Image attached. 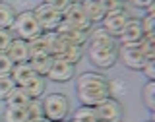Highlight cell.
<instances>
[{"label": "cell", "mask_w": 155, "mask_h": 122, "mask_svg": "<svg viewBox=\"0 0 155 122\" xmlns=\"http://www.w3.org/2000/svg\"><path fill=\"white\" fill-rule=\"evenodd\" d=\"M140 51L145 60H155V35H143L140 41Z\"/></svg>", "instance_id": "cell-23"}, {"label": "cell", "mask_w": 155, "mask_h": 122, "mask_svg": "<svg viewBox=\"0 0 155 122\" xmlns=\"http://www.w3.org/2000/svg\"><path fill=\"white\" fill-rule=\"evenodd\" d=\"M29 47V58L33 56H41V54H48V43H47V35L43 33V35H39L35 39H31V41L27 43Z\"/></svg>", "instance_id": "cell-18"}, {"label": "cell", "mask_w": 155, "mask_h": 122, "mask_svg": "<svg viewBox=\"0 0 155 122\" xmlns=\"http://www.w3.org/2000/svg\"><path fill=\"white\" fill-rule=\"evenodd\" d=\"M52 62H54V58H52L51 54H41V56H33L29 58V66L33 68V72H35L37 76H43L47 77L48 70H51Z\"/></svg>", "instance_id": "cell-16"}, {"label": "cell", "mask_w": 155, "mask_h": 122, "mask_svg": "<svg viewBox=\"0 0 155 122\" xmlns=\"http://www.w3.org/2000/svg\"><path fill=\"white\" fill-rule=\"evenodd\" d=\"M12 68H14V62L8 58L6 52H0V76H10L12 74Z\"/></svg>", "instance_id": "cell-29"}, {"label": "cell", "mask_w": 155, "mask_h": 122, "mask_svg": "<svg viewBox=\"0 0 155 122\" xmlns=\"http://www.w3.org/2000/svg\"><path fill=\"white\" fill-rule=\"evenodd\" d=\"M142 37H143L142 21L136 19V18H128L126 25L122 27V31L118 33V37H116V39H118L122 45H140Z\"/></svg>", "instance_id": "cell-10"}, {"label": "cell", "mask_w": 155, "mask_h": 122, "mask_svg": "<svg viewBox=\"0 0 155 122\" xmlns=\"http://www.w3.org/2000/svg\"><path fill=\"white\" fill-rule=\"evenodd\" d=\"M68 122H78V120H68Z\"/></svg>", "instance_id": "cell-37"}, {"label": "cell", "mask_w": 155, "mask_h": 122, "mask_svg": "<svg viewBox=\"0 0 155 122\" xmlns=\"http://www.w3.org/2000/svg\"><path fill=\"white\" fill-rule=\"evenodd\" d=\"M81 8H84L87 19L91 21V25H93V23H101L103 18H105V14H107L103 4H101V0H84V2H81Z\"/></svg>", "instance_id": "cell-15"}, {"label": "cell", "mask_w": 155, "mask_h": 122, "mask_svg": "<svg viewBox=\"0 0 155 122\" xmlns=\"http://www.w3.org/2000/svg\"><path fill=\"white\" fill-rule=\"evenodd\" d=\"M140 21H142L143 35H153V21H155V14H145V18H142Z\"/></svg>", "instance_id": "cell-30"}, {"label": "cell", "mask_w": 155, "mask_h": 122, "mask_svg": "<svg viewBox=\"0 0 155 122\" xmlns=\"http://www.w3.org/2000/svg\"><path fill=\"white\" fill-rule=\"evenodd\" d=\"M41 101H43V116L48 122L66 120L68 113H70V101L64 93H48Z\"/></svg>", "instance_id": "cell-4"}, {"label": "cell", "mask_w": 155, "mask_h": 122, "mask_svg": "<svg viewBox=\"0 0 155 122\" xmlns=\"http://www.w3.org/2000/svg\"><path fill=\"white\" fill-rule=\"evenodd\" d=\"M23 89H25V93L29 95V99H41V97L45 95V89H47V77L35 76Z\"/></svg>", "instance_id": "cell-17"}, {"label": "cell", "mask_w": 155, "mask_h": 122, "mask_svg": "<svg viewBox=\"0 0 155 122\" xmlns=\"http://www.w3.org/2000/svg\"><path fill=\"white\" fill-rule=\"evenodd\" d=\"M120 2H124V0H120Z\"/></svg>", "instance_id": "cell-40"}, {"label": "cell", "mask_w": 155, "mask_h": 122, "mask_svg": "<svg viewBox=\"0 0 155 122\" xmlns=\"http://www.w3.org/2000/svg\"><path fill=\"white\" fill-rule=\"evenodd\" d=\"M76 91H78V99L81 101V105H87V107H95L101 101L110 97L109 80L101 74H95V72H84V74L78 76Z\"/></svg>", "instance_id": "cell-2"}, {"label": "cell", "mask_w": 155, "mask_h": 122, "mask_svg": "<svg viewBox=\"0 0 155 122\" xmlns=\"http://www.w3.org/2000/svg\"><path fill=\"white\" fill-rule=\"evenodd\" d=\"M62 21L70 23L72 27L80 29V31L89 33L91 31V21L87 19L84 8H81V2H70L68 8L62 12Z\"/></svg>", "instance_id": "cell-6"}, {"label": "cell", "mask_w": 155, "mask_h": 122, "mask_svg": "<svg viewBox=\"0 0 155 122\" xmlns=\"http://www.w3.org/2000/svg\"><path fill=\"white\" fill-rule=\"evenodd\" d=\"M14 39L16 37H14V33L10 31V29H0V52H6L10 43H12Z\"/></svg>", "instance_id": "cell-28"}, {"label": "cell", "mask_w": 155, "mask_h": 122, "mask_svg": "<svg viewBox=\"0 0 155 122\" xmlns=\"http://www.w3.org/2000/svg\"><path fill=\"white\" fill-rule=\"evenodd\" d=\"M27 122H48V120L45 118V116H41V118H29Z\"/></svg>", "instance_id": "cell-35"}, {"label": "cell", "mask_w": 155, "mask_h": 122, "mask_svg": "<svg viewBox=\"0 0 155 122\" xmlns=\"http://www.w3.org/2000/svg\"><path fill=\"white\" fill-rule=\"evenodd\" d=\"M87 54H89L91 64L97 68H113L118 60V47H116V39L110 37L103 27L93 29L87 33Z\"/></svg>", "instance_id": "cell-1"}, {"label": "cell", "mask_w": 155, "mask_h": 122, "mask_svg": "<svg viewBox=\"0 0 155 122\" xmlns=\"http://www.w3.org/2000/svg\"><path fill=\"white\" fill-rule=\"evenodd\" d=\"M33 16L35 19L39 21V25H41L43 33H48V31H54L58 27V23L62 21V14L56 12L54 8H51L48 4H39V6L33 10Z\"/></svg>", "instance_id": "cell-7"}, {"label": "cell", "mask_w": 155, "mask_h": 122, "mask_svg": "<svg viewBox=\"0 0 155 122\" xmlns=\"http://www.w3.org/2000/svg\"><path fill=\"white\" fill-rule=\"evenodd\" d=\"M81 56H84V48L81 47H68L64 52H62V54H58L56 58L58 60H64V62H68V64H78V62L81 60Z\"/></svg>", "instance_id": "cell-22"}, {"label": "cell", "mask_w": 155, "mask_h": 122, "mask_svg": "<svg viewBox=\"0 0 155 122\" xmlns=\"http://www.w3.org/2000/svg\"><path fill=\"white\" fill-rule=\"evenodd\" d=\"M93 109L97 114V122H122V105L114 97L101 101Z\"/></svg>", "instance_id": "cell-5"}, {"label": "cell", "mask_w": 155, "mask_h": 122, "mask_svg": "<svg viewBox=\"0 0 155 122\" xmlns=\"http://www.w3.org/2000/svg\"><path fill=\"white\" fill-rule=\"evenodd\" d=\"M74 76H76V66L74 64H68L64 60L54 58V62H52L51 70H48V74H47V80L56 81V84H64V81H70Z\"/></svg>", "instance_id": "cell-12"}, {"label": "cell", "mask_w": 155, "mask_h": 122, "mask_svg": "<svg viewBox=\"0 0 155 122\" xmlns=\"http://www.w3.org/2000/svg\"><path fill=\"white\" fill-rule=\"evenodd\" d=\"M126 21H128V16H126L124 8H118V10H110V12L105 14L103 18V29L107 33H109L110 37H118V33L122 31V27L126 25Z\"/></svg>", "instance_id": "cell-9"}, {"label": "cell", "mask_w": 155, "mask_h": 122, "mask_svg": "<svg viewBox=\"0 0 155 122\" xmlns=\"http://www.w3.org/2000/svg\"><path fill=\"white\" fill-rule=\"evenodd\" d=\"M0 2H4V0H0Z\"/></svg>", "instance_id": "cell-39"}, {"label": "cell", "mask_w": 155, "mask_h": 122, "mask_svg": "<svg viewBox=\"0 0 155 122\" xmlns=\"http://www.w3.org/2000/svg\"><path fill=\"white\" fill-rule=\"evenodd\" d=\"M0 122H2V116H0Z\"/></svg>", "instance_id": "cell-38"}, {"label": "cell", "mask_w": 155, "mask_h": 122, "mask_svg": "<svg viewBox=\"0 0 155 122\" xmlns=\"http://www.w3.org/2000/svg\"><path fill=\"white\" fill-rule=\"evenodd\" d=\"M14 87H16V84L10 76H0V99L6 101V97L12 93Z\"/></svg>", "instance_id": "cell-27"}, {"label": "cell", "mask_w": 155, "mask_h": 122, "mask_svg": "<svg viewBox=\"0 0 155 122\" xmlns=\"http://www.w3.org/2000/svg\"><path fill=\"white\" fill-rule=\"evenodd\" d=\"M118 58L130 70H140V72L147 62L145 56L142 54V51H140V45H122V48H118Z\"/></svg>", "instance_id": "cell-8"}, {"label": "cell", "mask_w": 155, "mask_h": 122, "mask_svg": "<svg viewBox=\"0 0 155 122\" xmlns=\"http://www.w3.org/2000/svg\"><path fill=\"white\" fill-rule=\"evenodd\" d=\"M56 122H66V120H56Z\"/></svg>", "instance_id": "cell-36"}, {"label": "cell", "mask_w": 155, "mask_h": 122, "mask_svg": "<svg viewBox=\"0 0 155 122\" xmlns=\"http://www.w3.org/2000/svg\"><path fill=\"white\" fill-rule=\"evenodd\" d=\"M29 118H41L43 116V101L41 99H31L25 107Z\"/></svg>", "instance_id": "cell-26"}, {"label": "cell", "mask_w": 155, "mask_h": 122, "mask_svg": "<svg viewBox=\"0 0 155 122\" xmlns=\"http://www.w3.org/2000/svg\"><path fill=\"white\" fill-rule=\"evenodd\" d=\"M35 76L37 74L33 72V68L29 66V62H23V64H14L12 74H10V77L14 80V84H16L18 87H25Z\"/></svg>", "instance_id": "cell-14"}, {"label": "cell", "mask_w": 155, "mask_h": 122, "mask_svg": "<svg viewBox=\"0 0 155 122\" xmlns=\"http://www.w3.org/2000/svg\"><path fill=\"white\" fill-rule=\"evenodd\" d=\"M54 33L60 39H64L68 45H74V47H84L87 43V33L80 31V29H76V27H72L70 23H66V21L58 23V27L54 29Z\"/></svg>", "instance_id": "cell-11"}, {"label": "cell", "mask_w": 155, "mask_h": 122, "mask_svg": "<svg viewBox=\"0 0 155 122\" xmlns=\"http://www.w3.org/2000/svg\"><path fill=\"white\" fill-rule=\"evenodd\" d=\"M72 0H45V4H48L51 8H54L56 12H64V10L68 8V4H70Z\"/></svg>", "instance_id": "cell-32"}, {"label": "cell", "mask_w": 155, "mask_h": 122, "mask_svg": "<svg viewBox=\"0 0 155 122\" xmlns=\"http://www.w3.org/2000/svg\"><path fill=\"white\" fill-rule=\"evenodd\" d=\"M16 19V10L10 4L0 2V29H10Z\"/></svg>", "instance_id": "cell-21"}, {"label": "cell", "mask_w": 155, "mask_h": 122, "mask_svg": "<svg viewBox=\"0 0 155 122\" xmlns=\"http://www.w3.org/2000/svg\"><path fill=\"white\" fill-rule=\"evenodd\" d=\"M130 2H132L136 8H147V6L153 4V0H130Z\"/></svg>", "instance_id": "cell-34"}, {"label": "cell", "mask_w": 155, "mask_h": 122, "mask_svg": "<svg viewBox=\"0 0 155 122\" xmlns=\"http://www.w3.org/2000/svg\"><path fill=\"white\" fill-rule=\"evenodd\" d=\"M142 72L145 74L147 81H155V60H147L142 68Z\"/></svg>", "instance_id": "cell-31"}, {"label": "cell", "mask_w": 155, "mask_h": 122, "mask_svg": "<svg viewBox=\"0 0 155 122\" xmlns=\"http://www.w3.org/2000/svg\"><path fill=\"white\" fill-rule=\"evenodd\" d=\"M8 58L14 62V64H23V62H29V47L27 41H21V39H14L10 43L8 51H6Z\"/></svg>", "instance_id": "cell-13"}, {"label": "cell", "mask_w": 155, "mask_h": 122, "mask_svg": "<svg viewBox=\"0 0 155 122\" xmlns=\"http://www.w3.org/2000/svg\"><path fill=\"white\" fill-rule=\"evenodd\" d=\"M101 4H103L105 12H110V10L122 8V2H120V0H101Z\"/></svg>", "instance_id": "cell-33"}, {"label": "cell", "mask_w": 155, "mask_h": 122, "mask_svg": "<svg viewBox=\"0 0 155 122\" xmlns=\"http://www.w3.org/2000/svg\"><path fill=\"white\" fill-rule=\"evenodd\" d=\"M29 95L25 93V89L23 87H14L12 89V93H10L8 97H6V103H8V107H27V103H29Z\"/></svg>", "instance_id": "cell-20"}, {"label": "cell", "mask_w": 155, "mask_h": 122, "mask_svg": "<svg viewBox=\"0 0 155 122\" xmlns=\"http://www.w3.org/2000/svg\"><path fill=\"white\" fill-rule=\"evenodd\" d=\"M143 103L149 110H155V81H147L143 85Z\"/></svg>", "instance_id": "cell-25"}, {"label": "cell", "mask_w": 155, "mask_h": 122, "mask_svg": "<svg viewBox=\"0 0 155 122\" xmlns=\"http://www.w3.org/2000/svg\"><path fill=\"white\" fill-rule=\"evenodd\" d=\"M27 110L25 107H6L2 114V122H27Z\"/></svg>", "instance_id": "cell-19"}, {"label": "cell", "mask_w": 155, "mask_h": 122, "mask_svg": "<svg viewBox=\"0 0 155 122\" xmlns=\"http://www.w3.org/2000/svg\"><path fill=\"white\" fill-rule=\"evenodd\" d=\"M10 31L14 33V37L21 39V41H27V43L31 41V39L43 35V29H41V25H39V21L35 19L31 10L16 14V19H14Z\"/></svg>", "instance_id": "cell-3"}, {"label": "cell", "mask_w": 155, "mask_h": 122, "mask_svg": "<svg viewBox=\"0 0 155 122\" xmlns=\"http://www.w3.org/2000/svg\"><path fill=\"white\" fill-rule=\"evenodd\" d=\"M72 120H78V122H97L95 109H93V107H87V105H81L80 109L74 113Z\"/></svg>", "instance_id": "cell-24"}]
</instances>
